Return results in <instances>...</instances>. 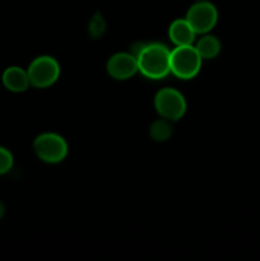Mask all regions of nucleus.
Wrapping results in <instances>:
<instances>
[{
	"instance_id": "f257e3e1",
	"label": "nucleus",
	"mask_w": 260,
	"mask_h": 261,
	"mask_svg": "<svg viewBox=\"0 0 260 261\" xmlns=\"http://www.w3.org/2000/svg\"><path fill=\"white\" fill-rule=\"evenodd\" d=\"M138 70L148 79H162L171 73V50L167 46L152 42L137 53Z\"/></svg>"
},
{
	"instance_id": "f03ea898",
	"label": "nucleus",
	"mask_w": 260,
	"mask_h": 261,
	"mask_svg": "<svg viewBox=\"0 0 260 261\" xmlns=\"http://www.w3.org/2000/svg\"><path fill=\"white\" fill-rule=\"evenodd\" d=\"M203 59L193 45L176 46L171 50V73L180 79H193L201 69Z\"/></svg>"
},
{
	"instance_id": "7ed1b4c3",
	"label": "nucleus",
	"mask_w": 260,
	"mask_h": 261,
	"mask_svg": "<svg viewBox=\"0 0 260 261\" xmlns=\"http://www.w3.org/2000/svg\"><path fill=\"white\" fill-rule=\"evenodd\" d=\"M33 150L42 162L59 163L68 155V143L61 135L55 133H43L33 143Z\"/></svg>"
},
{
	"instance_id": "20e7f679",
	"label": "nucleus",
	"mask_w": 260,
	"mask_h": 261,
	"mask_svg": "<svg viewBox=\"0 0 260 261\" xmlns=\"http://www.w3.org/2000/svg\"><path fill=\"white\" fill-rule=\"evenodd\" d=\"M27 73L31 86L35 88H48L60 76V64L53 56H38L30 64Z\"/></svg>"
},
{
	"instance_id": "39448f33",
	"label": "nucleus",
	"mask_w": 260,
	"mask_h": 261,
	"mask_svg": "<svg viewBox=\"0 0 260 261\" xmlns=\"http://www.w3.org/2000/svg\"><path fill=\"white\" fill-rule=\"evenodd\" d=\"M154 107L161 117L170 121L180 120L186 112L185 97L177 89L166 87L160 89L154 97Z\"/></svg>"
},
{
	"instance_id": "423d86ee",
	"label": "nucleus",
	"mask_w": 260,
	"mask_h": 261,
	"mask_svg": "<svg viewBox=\"0 0 260 261\" xmlns=\"http://www.w3.org/2000/svg\"><path fill=\"white\" fill-rule=\"evenodd\" d=\"M185 19L196 35H205L214 28L218 20V10L212 3L198 2L189 8Z\"/></svg>"
},
{
	"instance_id": "0eeeda50",
	"label": "nucleus",
	"mask_w": 260,
	"mask_h": 261,
	"mask_svg": "<svg viewBox=\"0 0 260 261\" xmlns=\"http://www.w3.org/2000/svg\"><path fill=\"white\" fill-rule=\"evenodd\" d=\"M107 73L116 81H126L138 73L137 56L127 53H117L107 61Z\"/></svg>"
},
{
	"instance_id": "6e6552de",
	"label": "nucleus",
	"mask_w": 260,
	"mask_h": 261,
	"mask_svg": "<svg viewBox=\"0 0 260 261\" xmlns=\"http://www.w3.org/2000/svg\"><path fill=\"white\" fill-rule=\"evenodd\" d=\"M2 82L8 91L14 93L27 91L28 87L31 86L27 70L20 66H9L5 69L2 75Z\"/></svg>"
},
{
	"instance_id": "1a4fd4ad",
	"label": "nucleus",
	"mask_w": 260,
	"mask_h": 261,
	"mask_svg": "<svg viewBox=\"0 0 260 261\" xmlns=\"http://www.w3.org/2000/svg\"><path fill=\"white\" fill-rule=\"evenodd\" d=\"M168 36L175 46L193 45L196 32L186 19H176L168 28Z\"/></svg>"
},
{
	"instance_id": "9d476101",
	"label": "nucleus",
	"mask_w": 260,
	"mask_h": 261,
	"mask_svg": "<svg viewBox=\"0 0 260 261\" xmlns=\"http://www.w3.org/2000/svg\"><path fill=\"white\" fill-rule=\"evenodd\" d=\"M195 48L198 50L199 55L203 60H211V59L217 58L221 53V41L212 35H204L200 40L196 42Z\"/></svg>"
},
{
	"instance_id": "9b49d317",
	"label": "nucleus",
	"mask_w": 260,
	"mask_h": 261,
	"mask_svg": "<svg viewBox=\"0 0 260 261\" xmlns=\"http://www.w3.org/2000/svg\"><path fill=\"white\" fill-rule=\"evenodd\" d=\"M150 137L157 142H165L172 135V126L170 124V120L161 119L157 120L150 126Z\"/></svg>"
},
{
	"instance_id": "f8f14e48",
	"label": "nucleus",
	"mask_w": 260,
	"mask_h": 261,
	"mask_svg": "<svg viewBox=\"0 0 260 261\" xmlns=\"http://www.w3.org/2000/svg\"><path fill=\"white\" fill-rule=\"evenodd\" d=\"M13 165H14V158L10 150L0 145V176L9 172Z\"/></svg>"
},
{
	"instance_id": "ddd939ff",
	"label": "nucleus",
	"mask_w": 260,
	"mask_h": 261,
	"mask_svg": "<svg viewBox=\"0 0 260 261\" xmlns=\"http://www.w3.org/2000/svg\"><path fill=\"white\" fill-rule=\"evenodd\" d=\"M4 213H5V206H4V204H3L2 201H0V219H2L3 217H4Z\"/></svg>"
}]
</instances>
